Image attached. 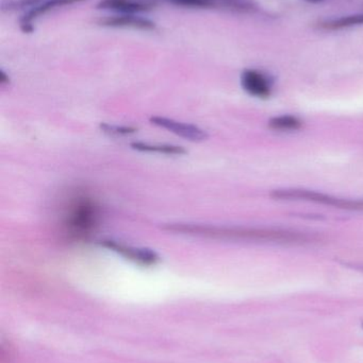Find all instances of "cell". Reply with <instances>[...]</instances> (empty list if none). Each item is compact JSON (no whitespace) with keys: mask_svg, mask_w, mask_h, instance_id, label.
I'll list each match as a JSON object with an SVG mask.
<instances>
[{"mask_svg":"<svg viewBox=\"0 0 363 363\" xmlns=\"http://www.w3.org/2000/svg\"><path fill=\"white\" fill-rule=\"evenodd\" d=\"M180 230L200 233L217 238L232 239V240L257 241V242L290 243L302 245L309 242L313 237L294 230H279V228H196V226H180Z\"/></svg>","mask_w":363,"mask_h":363,"instance_id":"cell-1","label":"cell"},{"mask_svg":"<svg viewBox=\"0 0 363 363\" xmlns=\"http://www.w3.org/2000/svg\"><path fill=\"white\" fill-rule=\"evenodd\" d=\"M70 207L64 221L66 232L74 238H85L97 225L98 206L91 199L83 196L77 198Z\"/></svg>","mask_w":363,"mask_h":363,"instance_id":"cell-2","label":"cell"},{"mask_svg":"<svg viewBox=\"0 0 363 363\" xmlns=\"http://www.w3.org/2000/svg\"><path fill=\"white\" fill-rule=\"evenodd\" d=\"M276 200L305 201V202L318 203V204L328 205L336 208L347 209V211H363V199H343L322 192L313 191L307 189H276L271 194Z\"/></svg>","mask_w":363,"mask_h":363,"instance_id":"cell-3","label":"cell"},{"mask_svg":"<svg viewBox=\"0 0 363 363\" xmlns=\"http://www.w3.org/2000/svg\"><path fill=\"white\" fill-rule=\"evenodd\" d=\"M102 247H108L131 262L143 266H153L159 262L160 258L155 251L145 247H134L123 245L114 240H104L100 242Z\"/></svg>","mask_w":363,"mask_h":363,"instance_id":"cell-4","label":"cell"},{"mask_svg":"<svg viewBox=\"0 0 363 363\" xmlns=\"http://www.w3.org/2000/svg\"><path fill=\"white\" fill-rule=\"evenodd\" d=\"M151 123L158 127L168 130L172 133L192 140V142H202L208 138V133L205 130L200 129L197 125H189V123H180L174 119L166 118V117L153 116Z\"/></svg>","mask_w":363,"mask_h":363,"instance_id":"cell-5","label":"cell"},{"mask_svg":"<svg viewBox=\"0 0 363 363\" xmlns=\"http://www.w3.org/2000/svg\"><path fill=\"white\" fill-rule=\"evenodd\" d=\"M241 84L249 95L266 99L272 94V81L258 70L247 69L241 76Z\"/></svg>","mask_w":363,"mask_h":363,"instance_id":"cell-6","label":"cell"},{"mask_svg":"<svg viewBox=\"0 0 363 363\" xmlns=\"http://www.w3.org/2000/svg\"><path fill=\"white\" fill-rule=\"evenodd\" d=\"M77 1H81V0H26L23 4H25L29 10L21 18V28L23 31L30 32L32 30V21L40 17V15L53 10L55 6L74 4Z\"/></svg>","mask_w":363,"mask_h":363,"instance_id":"cell-7","label":"cell"},{"mask_svg":"<svg viewBox=\"0 0 363 363\" xmlns=\"http://www.w3.org/2000/svg\"><path fill=\"white\" fill-rule=\"evenodd\" d=\"M97 8L121 14H136L151 10V6L141 0H102Z\"/></svg>","mask_w":363,"mask_h":363,"instance_id":"cell-8","label":"cell"},{"mask_svg":"<svg viewBox=\"0 0 363 363\" xmlns=\"http://www.w3.org/2000/svg\"><path fill=\"white\" fill-rule=\"evenodd\" d=\"M109 27L134 28V29L149 30L155 28V23L144 17L136 14H121L108 17L102 21Z\"/></svg>","mask_w":363,"mask_h":363,"instance_id":"cell-9","label":"cell"},{"mask_svg":"<svg viewBox=\"0 0 363 363\" xmlns=\"http://www.w3.org/2000/svg\"><path fill=\"white\" fill-rule=\"evenodd\" d=\"M130 146L134 150L141 151V152H157L173 155H183L187 153L183 147L173 146V145H149L144 144V143H134Z\"/></svg>","mask_w":363,"mask_h":363,"instance_id":"cell-10","label":"cell"},{"mask_svg":"<svg viewBox=\"0 0 363 363\" xmlns=\"http://www.w3.org/2000/svg\"><path fill=\"white\" fill-rule=\"evenodd\" d=\"M269 127L275 131H296L303 127V123L298 117L283 115L271 119Z\"/></svg>","mask_w":363,"mask_h":363,"instance_id":"cell-11","label":"cell"},{"mask_svg":"<svg viewBox=\"0 0 363 363\" xmlns=\"http://www.w3.org/2000/svg\"><path fill=\"white\" fill-rule=\"evenodd\" d=\"M363 25V14L351 15V16L341 17L332 19L323 23L326 29H342V28L353 27V26Z\"/></svg>","mask_w":363,"mask_h":363,"instance_id":"cell-12","label":"cell"},{"mask_svg":"<svg viewBox=\"0 0 363 363\" xmlns=\"http://www.w3.org/2000/svg\"><path fill=\"white\" fill-rule=\"evenodd\" d=\"M100 129L104 133L110 134V135H129V134L136 133L138 129L132 127H119V125H108V123H102Z\"/></svg>","mask_w":363,"mask_h":363,"instance_id":"cell-13","label":"cell"},{"mask_svg":"<svg viewBox=\"0 0 363 363\" xmlns=\"http://www.w3.org/2000/svg\"><path fill=\"white\" fill-rule=\"evenodd\" d=\"M178 6H190V8H209L215 6L217 0H168Z\"/></svg>","mask_w":363,"mask_h":363,"instance_id":"cell-14","label":"cell"},{"mask_svg":"<svg viewBox=\"0 0 363 363\" xmlns=\"http://www.w3.org/2000/svg\"><path fill=\"white\" fill-rule=\"evenodd\" d=\"M0 82H1L2 84L9 82V77H6V74H4V72H0Z\"/></svg>","mask_w":363,"mask_h":363,"instance_id":"cell-15","label":"cell"},{"mask_svg":"<svg viewBox=\"0 0 363 363\" xmlns=\"http://www.w3.org/2000/svg\"><path fill=\"white\" fill-rule=\"evenodd\" d=\"M308 1L315 2V4H317V2H321L323 1V0H308Z\"/></svg>","mask_w":363,"mask_h":363,"instance_id":"cell-16","label":"cell"}]
</instances>
